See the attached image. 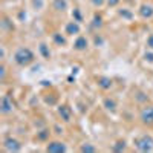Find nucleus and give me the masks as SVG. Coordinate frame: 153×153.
Listing matches in <instances>:
<instances>
[{
    "instance_id": "24",
    "label": "nucleus",
    "mask_w": 153,
    "mask_h": 153,
    "mask_svg": "<svg viewBox=\"0 0 153 153\" xmlns=\"http://www.w3.org/2000/svg\"><path fill=\"white\" fill-rule=\"evenodd\" d=\"M2 28H3V29H6V28H8V29H12V25H9V20H8L6 17H3V22H2Z\"/></svg>"
},
{
    "instance_id": "28",
    "label": "nucleus",
    "mask_w": 153,
    "mask_h": 153,
    "mask_svg": "<svg viewBox=\"0 0 153 153\" xmlns=\"http://www.w3.org/2000/svg\"><path fill=\"white\" fill-rule=\"evenodd\" d=\"M95 43H97V45H98V43L101 45V43H103V38H101V37H100V38H98V37H95Z\"/></svg>"
},
{
    "instance_id": "7",
    "label": "nucleus",
    "mask_w": 153,
    "mask_h": 153,
    "mask_svg": "<svg viewBox=\"0 0 153 153\" xmlns=\"http://www.w3.org/2000/svg\"><path fill=\"white\" fill-rule=\"evenodd\" d=\"M57 112H58V117L65 121V123H69V121L72 120V110H71L69 106L61 104V106L57 107Z\"/></svg>"
},
{
    "instance_id": "12",
    "label": "nucleus",
    "mask_w": 153,
    "mask_h": 153,
    "mask_svg": "<svg viewBox=\"0 0 153 153\" xmlns=\"http://www.w3.org/2000/svg\"><path fill=\"white\" fill-rule=\"evenodd\" d=\"M52 8L57 12H65L68 9V0H54V2H52Z\"/></svg>"
},
{
    "instance_id": "21",
    "label": "nucleus",
    "mask_w": 153,
    "mask_h": 153,
    "mask_svg": "<svg viewBox=\"0 0 153 153\" xmlns=\"http://www.w3.org/2000/svg\"><path fill=\"white\" fill-rule=\"evenodd\" d=\"M112 149H113V152H124L126 150V141H124V139H123V141H117L113 144Z\"/></svg>"
},
{
    "instance_id": "20",
    "label": "nucleus",
    "mask_w": 153,
    "mask_h": 153,
    "mask_svg": "<svg viewBox=\"0 0 153 153\" xmlns=\"http://www.w3.org/2000/svg\"><path fill=\"white\" fill-rule=\"evenodd\" d=\"M31 5L35 11H42L45 8V0H31Z\"/></svg>"
},
{
    "instance_id": "17",
    "label": "nucleus",
    "mask_w": 153,
    "mask_h": 153,
    "mask_svg": "<svg viewBox=\"0 0 153 153\" xmlns=\"http://www.w3.org/2000/svg\"><path fill=\"white\" fill-rule=\"evenodd\" d=\"M49 135H51V130L49 129H43L40 132H37V139L38 141H46V139H49Z\"/></svg>"
},
{
    "instance_id": "16",
    "label": "nucleus",
    "mask_w": 153,
    "mask_h": 153,
    "mask_svg": "<svg viewBox=\"0 0 153 153\" xmlns=\"http://www.w3.org/2000/svg\"><path fill=\"white\" fill-rule=\"evenodd\" d=\"M92 26L95 29H101L103 28V17H101L100 14H95L94 19H92Z\"/></svg>"
},
{
    "instance_id": "23",
    "label": "nucleus",
    "mask_w": 153,
    "mask_h": 153,
    "mask_svg": "<svg viewBox=\"0 0 153 153\" xmlns=\"http://www.w3.org/2000/svg\"><path fill=\"white\" fill-rule=\"evenodd\" d=\"M91 3H92L95 8H101V6L106 3V0H91Z\"/></svg>"
},
{
    "instance_id": "22",
    "label": "nucleus",
    "mask_w": 153,
    "mask_h": 153,
    "mask_svg": "<svg viewBox=\"0 0 153 153\" xmlns=\"http://www.w3.org/2000/svg\"><path fill=\"white\" fill-rule=\"evenodd\" d=\"M72 17H74V20H75V22H81V20H83L81 11H80L78 8H75V9L72 11Z\"/></svg>"
},
{
    "instance_id": "4",
    "label": "nucleus",
    "mask_w": 153,
    "mask_h": 153,
    "mask_svg": "<svg viewBox=\"0 0 153 153\" xmlns=\"http://www.w3.org/2000/svg\"><path fill=\"white\" fill-rule=\"evenodd\" d=\"M46 152H51V153H65V152H68V147H66L65 143H61V141H51L46 146Z\"/></svg>"
},
{
    "instance_id": "9",
    "label": "nucleus",
    "mask_w": 153,
    "mask_h": 153,
    "mask_svg": "<svg viewBox=\"0 0 153 153\" xmlns=\"http://www.w3.org/2000/svg\"><path fill=\"white\" fill-rule=\"evenodd\" d=\"M138 14H139V17H143V19H152L153 17V5L143 3L141 6H139V9H138Z\"/></svg>"
},
{
    "instance_id": "29",
    "label": "nucleus",
    "mask_w": 153,
    "mask_h": 153,
    "mask_svg": "<svg viewBox=\"0 0 153 153\" xmlns=\"http://www.w3.org/2000/svg\"><path fill=\"white\" fill-rule=\"evenodd\" d=\"M147 45H149L150 48H153V35H152V37L149 38V43H147Z\"/></svg>"
},
{
    "instance_id": "1",
    "label": "nucleus",
    "mask_w": 153,
    "mask_h": 153,
    "mask_svg": "<svg viewBox=\"0 0 153 153\" xmlns=\"http://www.w3.org/2000/svg\"><path fill=\"white\" fill-rule=\"evenodd\" d=\"M34 60H35V55H34V52L29 48H20V49L16 51V54H14V61L22 68L29 66L31 63H34Z\"/></svg>"
},
{
    "instance_id": "8",
    "label": "nucleus",
    "mask_w": 153,
    "mask_h": 153,
    "mask_svg": "<svg viewBox=\"0 0 153 153\" xmlns=\"http://www.w3.org/2000/svg\"><path fill=\"white\" fill-rule=\"evenodd\" d=\"M80 31H81V28H80L78 22H75V20L68 22L66 26H65V34H66V35H78Z\"/></svg>"
},
{
    "instance_id": "5",
    "label": "nucleus",
    "mask_w": 153,
    "mask_h": 153,
    "mask_svg": "<svg viewBox=\"0 0 153 153\" xmlns=\"http://www.w3.org/2000/svg\"><path fill=\"white\" fill-rule=\"evenodd\" d=\"M3 149L6 152H20L22 150V144L17 141L16 138H6L5 141H3Z\"/></svg>"
},
{
    "instance_id": "26",
    "label": "nucleus",
    "mask_w": 153,
    "mask_h": 153,
    "mask_svg": "<svg viewBox=\"0 0 153 153\" xmlns=\"http://www.w3.org/2000/svg\"><path fill=\"white\" fill-rule=\"evenodd\" d=\"M146 60H147V61H150V63H153V54H152V52L146 54Z\"/></svg>"
},
{
    "instance_id": "3",
    "label": "nucleus",
    "mask_w": 153,
    "mask_h": 153,
    "mask_svg": "<svg viewBox=\"0 0 153 153\" xmlns=\"http://www.w3.org/2000/svg\"><path fill=\"white\" fill-rule=\"evenodd\" d=\"M139 120H141L143 124L153 127V106H146L143 107L141 113H139Z\"/></svg>"
},
{
    "instance_id": "18",
    "label": "nucleus",
    "mask_w": 153,
    "mask_h": 153,
    "mask_svg": "<svg viewBox=\"0 0 153 153\" xmlns=\"http://www.w3.org/2000/svg\"><path fill=\"white\" fill-rule=\"evenodd\" d=\"M80 152H81V153H94V152H97V147L92 146V144H89V143H84V144L80 147Z\"/></svg>"
},
{
    "instance_id": "2",
    "label": "nucleus",
    "mask_w": 153,
    "mask_h": 153,
    "mask_svg": "<svg viewBox=\"0 0 153 153\" xmlns=\"http://www.w3.org/2000/svg\"><path fill=\"white\" fill-rule=\"evenodd\" d=\"M135 147L143 152V153H147V152H153V136L152 135H143L135 139Z\"/></svg>"
},
{
    "instance_id": "6",
    "label": "nucleus",
    "mask_w": 153,
    "mask_h": 153,
    "mask_svg": "<svg viewBox=\"0 0 153 153\" xmlns=\"http://www.w3.org/2000/svg\"><path fill=\"white\" fill-rule=\"evenodd\" d=\"M14 110V104H12V100L8 97V95H3L2 97V101H0V112L3 115H8Z\"/></svg>"
},
{
    "instance_id": "19",
    "label": "nucleus",
    "mask_w": 153,
    "mask_h": 153,
    "mask_svg": "<svg viewBox=\"0 0 153 153\" xmlns=\"http://www.w3.org/2000/svg\"><path fill=\"white\" fill-rule=\"evenodd\" d=\"M118 14L123 17V19H127V20H130L132 17H133V14H132V11L129 9V8H121L120 11H118Z\"/></svg>"
},
{
    "instance_id": "27",
    "label": "nucleus",
    "mask_w": 153,
    "mask_h": 153,
    "mask_svg": "<svg viewBox=\"0 0 153 153\" xmlns=\"http://www.w3.org/2000/svg\"><path fill=\"white\" fill-rule=\"evenodd\" d=\"M54 129H55V133H57V135H60V133H63V129H61V127H60V126H55V127H54Z\"/></svg>"
},
{
    "instance_id": "25",
    "label": "nucleus",
    "mask_w": 153,
    "mask_h": 153,
    "mask_svg": "<svg viewBox=\"0 0 153 153\" xmlns=\"http://www.w3.org/2000/svg\"><path fill=\"white\" fill-rule=\"evenodd\" d=\"M120 2H121V0H106V3H107L110 8H113V6H118V5H120Z\"/></svg>"
},
{
    "instance_id": "13",
    "label": "nucleus",
    "mask_w": 153,
    "mask_h": 153,
    "mask_svg": "<svg viewBox=\"0 0 153 153\" xmlns=\"http://www.w3.org/2000/svg\"><path fill=\"white\" fill-rule=\"evenodd\" d=\"M52 42H54L57 46H66V43H68L66 37L63 35L61 32H54V34H52Z\"/></svg>"
},
{
    "instance_id": "14",
    "label": "nucleus",
    "mask_w": 153,
    "mask_h": 153,
    "mask_svg": "<svg viewBox=\"0 0 153 153\" xmlns=\"http://www.w3.org/2000/svg\"><path fill=\"white\" fill-rule=\"evenodd\" d=\"M103 106L109 110V112H115L117 110V101H115L113 98H104V101H103Z\"/></svg>"
},
{
    "instance_id": "10",
    "label": "nucleus",
    "mask_w": 153,
    "mask_h": 153,
    "mask_svg": "<svg viewBox=\"0 0 153 153\" xmlns=\"http://www.w3.org/2000/svg\"><path fill=\"white\" fill-rule=\"evenodd\" d=\"M89 46V40L84 37V35H78L76 40L74 42V49L75 51H86Z\"/></svg>"
},
{
    "instance_id": "11",
    "label": "nucleus",
    "mask_w": 153,
    "mask_h": 153,
    "mask_svg": "<svg viewBox=\"0 0 153 153\" xmlns=\"http://www.w3.org/2000/svg\"><path fill=\"white\" fill-rule=\"evenodd\" d=\"M98 86L101 89H104V91H109V89L113 86V81L109 78V76H100L98 78Z\"/></svg>"
},
{
    "instance_id": "15",
    "label": "nucleus",
    "mask_w": 153,
    "mask_h": 153,
    "mask_svg": "<svg viewBox=\"0 0 153 153\" xmlns=\"http://www.w3.org/2000/svg\"><path fill=\"white\" fill-rule=\"evenodd\" d=\"M38 51H40V54H42L43 58H51V51H49V46L46 43L38 45Z\"/></svg>"
}]
</instances>
